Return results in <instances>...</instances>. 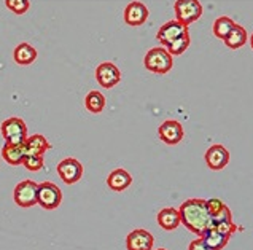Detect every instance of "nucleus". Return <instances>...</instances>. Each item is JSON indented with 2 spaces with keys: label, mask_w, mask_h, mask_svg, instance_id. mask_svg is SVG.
Wrapping results in <instances>:
<instances>
[{
  "label": "nucleus",
  "mask_w": 253,
  "mask_h": 250,
  "mask_svg": "<svg viewBox=\"0 0 253 250\" xmlns=\"http://www.w3.org/2000/svg\"><path fill=\"white\" fill-rule=\"evenodd\" d=\"M180 220L191 233L202 236L206 230L212 226V217L207 210L206 199H186L185 203L180 206Z\"/></svg>",
  "instance_id": "nucleus-1"
},
{
  "label": "nucleus",
  "mask_w": 253,
  "mask_h": 250,
  "mask_svg": "<svg viewBox=\"0 0 253 250\" xmlns=\"http://www.w3.org/2000/svg\"><path fill=\"white\" fill-rule=\"evenodd\" d=\"M145 69H148L150 72L158 74V75H164L168 74L172 69V56L166 48H151L148 49V53L145 54Z\"/></svg>",
  "instance_id": "nucleus-2"
},
{
  "label": "nucleus",
  "mask_w": 253,
  "mask_h": 250,
  "mask_svg": "<svg viewBox=\"0 0 253 250\" xmlns=\"http://www.w3.org/2000/svg\"><path fill=\"white\" fill-rule=\"evenodd\" d=\"M0 131L6 144H24L27 139V126L24 120L18 117L5 120L0 126Z\"/></svg>",
  "instance_id": "nucleus-3"
},
{
  "label": "nucleus",
  "mask_w": 253,
  "mask_h": 250,
  "mask_svg": "<svg viewBox=\"0 0 253 250\" xmlns=\"http://www.w3.org/2000/svg\"><path fill=\"white\" fill-rule=\"evenodd\" d=\"M173 10H175L177 21L185 26L193 24L202 15V5L199 0H177Z\"/></svg>",
  "instance_id": "nucleus-4"
},
{
  "label": "nucleus",
  "mask_w": 253,
  "mask_h": 250,
  "mask_svg": "<svg viewBox=\"0 0 253 250\" xmlns=\"http://www.w3.org/2000/svg\"><path fill=\"white\" fill-rule=\"evenodd\" d=\"M62 193L51 182H43L39 185V195H37V204L42 206L46 210H54L61 206Z\"/></svg>",
  "instance_id": "nucleus-5"
},
{
  "label": "nucleus",
  "mask_w": 253,
  "mask_h": 250,
  "mask_svg": "<svg viewBox=\"0 0 253 250\" xmlns=\"http://www.w3.org/2000/svg\"><path fill=\"white\" fill-rule=\"evenodd\" d=\"M37 195H39V183H35L34 180H23L21 183L16 185L13 193L14 203L19 207H32L37 204Z\"/></svg>",
  "instance_id": "nucleus-6"
},
{
  "label": "nucleus",
  "mask_w": 253,
  "mask_h": 250,
  "mask_svg": "<svg viewBox=\"0 0 253 250\" xmlns=\"http://www.w3.org/2000/svg\"><path fill=\"white\" fill-rule=\"evenodd\" d=\"M57 174L64 183L74 185L83 177V164L75 158H66L57 164Z\"/></svg>",
  "instance_id": "nucleus-7"
},
{
  "label": "nucleus",
  "mask_w": 253,
  "mask_h": 250,
  "mask_svg": "<svg viewBox=\"0 0 253 250\" xmlns=\"http://www.w3.org/2000/svg\"><path fill=\"white\" fill-rule=\"evenodd\" d=\"M188 34H190L188 32V26L178 23L177 19H173V21H169V23H166L160 27L156 37L164 46H168V45L173 43L175 40L185 37V35H188Z\"/></svg>",
  "instance_id": "nucleus-8"
},
{
  "label": "nucleus",
  "mask_w": 253,
  "mask_h": 250,
  "mask_svg": "<svg viewBox=\"0 0 253 250\" xmlns=\"http://www.w3.org/2000/svg\"><path fill=\"white\" fill-rule=\"evenodd\" d=\"M96 80L102 88H113L121 82V72L115 64L102 62L96 69Z\"/></svg>",
  "instance_id": "nucleus-9"
},
{
  "label": "nucleus",
  "mask_w": 253,
  "mask_h": 250,
  "mask_svg": "<svg viewBox=\"0 0 253 250\" xmlns=\"http://www.w3.org/2000/svg\"><path fill=\"white\" fill-rule=\"evenodd\" d=\"M158 135L160 139L168 145H177L182 142L185 131H183V126L182 123H178L175 120H168L160 126L158 129Z\"/></svg>",
  "instance_id": "nucleus-10"
},
{
  "label": "nucleus",
  "mask_w": 253,
  "mask_h": 250,
  "mask_svg": "<svg viewBox=\"0 0 253 250\" xmlns=\"http://www.w3.org/2000/svg\"><path fill=\"white\" fill-rule=\"evenodd\" d=\"M155 244L153 234L148 233L147 230L137 228L131 231L126 238V249L127 250H151Z\"/></svg>",
  "instance_id": "nucleus-11"
},
{
  "label": "nucleus",
  "mask_w": 253,
  "mask_h": 250,
  "mask_svg": "<svg viewBox=\"0 0 253 250\" xmlns=\"http://www.w3.org/2000/svg\"><path fill=\"white\" fill-rule=\"evenodd\" d=\"M206 163L212 170L225 169L228 166V163H229V152L220 144L212 145L206 152Z\"/></svg>",
  "instance_id": "nucleus-12"
},
{
  "label": "nucleus",
  "mask_w": 253,
  "mask_h": 250,
  "mask_svg": "<svg viewBox=\"0 0 253 250\" xmlns=\"http://www.w3.org/2000/svg\"><path fill=\"white\" fill-rule=\"evenodd\" d=\"M148 19V8L142 2H131L125 8V21L129 26H142Z\"/></svg>",
  "instance_id": "nucleus-13"
},
{
  "label": "nucleus",
  "mask_w": 253,
  "mask_h": 250,
  "mask_svg": "<svg viewBox=\"0 0 253 250\" xmlns=\"http://www.w3.org/2000/svg\"><path fill=\"white\" fill-rule=\"evenodd\" d=\"M131 183H132V177L125 169H115L107 177L108 188L113 190V191H123V190H126L127 187H131Z\"/></svg>",
  "instance_id": "nucleus-14"
},
{
  "label": "nucleus",
  "mask_w": 253,
  "mask_h": 250,
  "mask_svg": "<svg viewBox=\"0 0 253 250\" xmlns=\"http://www.w3.org/2000/svg\"><path fill=\"white\" fill-rule=\"evenodd\" d=\"M156 220H158V225L166 231L175 230V228H178V225L182 223V220H180V212L177 209H173V207H166V209L160 210Z\"/></svg>",
  "instance_id": "nucleus-15"
},
{
  "label": "nucleus",
  "mask_w": 253,
  "mask_h": 250,
  "mask_svg": "<svg viewBox=\"0 0 253 250\" xmlns=\"http://www.w3.org/2000/svg\"><path fill=\"white\" fill-rule=\"evenodd\" d=\"M24 147H26V155H45L51 148V144L46 140L45 135L34 134V135H27Z\"/></svg>",
  "instance_id": "nucleus-16"
},
{
  "label": "nucleus",
  "mask_w": 253,
  "mask_h": 250,
  "mask_svg": "<svg viewBox=\"0 0 253 250\" xmlns=\"http://www.w3.org/2000/svg\"><path fill=\"white\" fill-rule=\"evenodd\" d=\"M2 156L11 166H19L23 164L26 156V147L24 144H6L5 142V145L2 147Z\"/></svg>",
  "instance_id": "nucleus-17"
},
{
  "label": "nucleus",
  "mask_w": 253,
  "mask_h": 250,
  "mask_svg": "<svg viewBox=\"0 0 253 250\" xmlns=\"http://www.w3.org/2000/svg\"><path fill=\"white\" fill-rule=\"evenodd\" d=\"M199 238H202V241L206 242V246L211 250H221V249H225L226 244L229 242L228 236L218 233L213 226L206 230L204 233H202V236H199Z\"/></svg>",
  "instance_id": "nucleus-18"
},
{
  "label": "nucleus",
  "mask_w": 253,
  "mask_h": 250,
  "mask_svg": "<svg viewBox=\"0 0 253 250\" xmlns=\"http://www.w3.org/2000/svg\"><path fill=\"white\" fill-rule=\"evenodd\" d=\"M13 58L19 66H29V64H32L37 59V49L29 43H21L14 48Z\"/></svg>",
  "instance_id": "nucleus-19"
},
{
  "label": "nucleus",
  "mask_w": 253,
  "mask_h": 250,
  "mask_svg": "<svg viewBox=\"0 0 253 250\" xmlns=\"http://www.w3.org/2000/svg\"><path fill=\"white\" fill-rule=\"evenodd\" d=\"M249 39V35H247V31L244 29L242 26L239 24H236L234 26V29L231 31L226 37H225V45L229 48V49H237V48H241L245 45V42H247Z\"/></svg>",
  "instance_id": "nucleus-20"
},
{
  "label": "nucleus",
  "mask_w": 253,
  "mask_h": 250,
  "mask_svg": "<svg viewBox=\"0 0 253 250\" xmlns=\"http://www.w3.org/2000/svg\"><path fill=\"white\" fill-rule=\"evenodd\" d=\"M84 105L91 113H100L105 109V97L99 91H89L84 97Z\"/></svg>",
  "instance_id": "nucleus-21"
},
{
  "label": "nucleus",
  "mask_w": 253,
  "mask_h": 250,
  "mask_svg": "<svg viewBox=\"0 0 253 250\" xmlns=\"http://www.w3.org/2000/svg\"><path fill=\"white\" fill-rule=\"evenodd\" d=\"M234 26H236V23L231 18H228V16H220L213 23V34H215V37L225 40L226 35L234 29Z\"/></svg>",
  "instance_id": "nucleus-22"
},
{
  "label": "nucleus",
  "mask_w": 253,
  "mask_h": 250,
  "mask_svg": "<svg viewBox=\"0 0 253 250\" xmlns=\"http://www.w3.org/2000/svg\"><path fill=\"white\" fill-rule=\"evenodd\" d=\"M190 42H191V39H190V34H188V35H185V37L175 40L173 43L168 45V46H166V49H168L170 56H180V54H183L186 51L188 46H190Z\"/></svg>",
  "instance_id": "nucleus-23"
},
{
  "label": "nucleus",
  "mask_w": 253,
  "mask_h": 250,
  "mask_svg": "<svg viewBox=\"0 0 253 250\" xmlns=\"http://www.w3.org/2000/svg\"><path fill=\"white\" fill-rule=\"evenodd\" d=\"M43 155H26L24 160H23V166L27 169V170H32V172H37L43 167Z\"/></svg>",
  "instance_id": "nucleus-24"
},
{
  "label": "nucleus",
  "mask_w": 253,
  "mask_h": 250,
  "mask_svg": "<svg viewBox=\"0 0 253 250\" xmlns=\"http://www.w3.org/2000/svg\"><path fill=\"white\" fill-rule=\"evenodd\" d=\"M5 5L16 15H24L31 6V2L29 0H5Z\"/></svg>",
  "instance_id": "nucleus-25"
},
{
  "label": "nucleus",
  "mask_w": 253,
  "mask_h": 250,
  "mask_svg": "<svg viewBox=\"0 0 253 250\" xmlns=\"http://www.w3.org/2000/svg\"><path fill=\"white\" fill-rule=\"evenodd\" d=\"M213 228L218 233H221V234H225V236H228V238H231L237 230H239V226L237 225H234L233 223V220H228V221H218V223H215V225H212Z\"/></svg>",
  "instance_id": "nucleus-26"
},
{
  "label": "nucleus",
  "mask_w": 253,
  "mask_h": 250,
  "mask_svg": "<svg viewBox=\"0 0 253 250\" xmlns=\"http://www.w3.org/2000/svg\"><path fill=\"white\" fill-rule=\"evenodd\" d=\"M207 203V210H209V213H211V217L213 218V217H216L218 213L225 209V203L221 201V199H216V198H213V199H209V201H206Z\"/></svg>",
  "instance_id": "nucleus-27"
},
{
  "label": "nucleus",
  "mask_w": 253,
  "mask_h": 250,
  "mask_svg": "<svg viewBox=\"0 0 253 250\" xmlns=\"http://www.w3.org/2000/svg\"><path fill=\"white\" fill-rule=\"evenodd\" d=\"M188 250H211V249L206 246V242L202 241V238H198L196 241H191V244L188 246Z\"/></svg>",
  "instance_id": "nucleus-28"
},
{
  "label": "nucleus",
  "mask_w": 253,
  "mask_h": 250,
  "mask_svg": "<svg viewBox=\"0 0 253 250\" xmlns=\"http://www.w3.org/2000/svg\"><path fill=\"white\" fill-rule=\"evenodd\" d=\"M250 45H252V48H253V34H252V37H250Z\"/></svg>",
  "instance_id": "nucleus-29"
},
{
  "label": "nucleus",
  "mask_w": 253,
  "mask_h": 250,
  "mask_svg": "<svg viewBox=\"0 0 253 250\" xmlns=\"http://www.w3.org/2000/svg\"><path fill=\"white\" fill-rule=\"evenodd\" d=\"M156 250H166V249H156Z\"/></svg>",
  "instance_id": "nucleus-30"
}]
</instances>
